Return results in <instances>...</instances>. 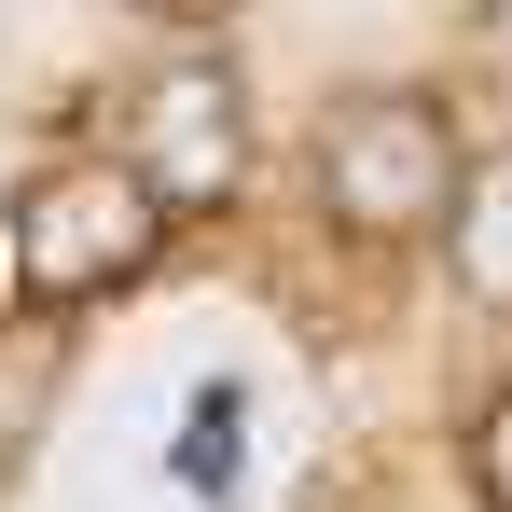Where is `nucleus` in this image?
Returning <instances> with one entry per match:
<instances>
[{"label": "nucleus", "instance_id": "nucleus-1", "mask_svg": "<svg viewBox=\"0 0 512 512\" xmlns=\"http://www.w3.org/2000/svg\"><path fill=\"white\" fill-rule=\"evenodd\" d=\"M305 180H319V208H333V236L360 250H402V236H443V208H457V125L402 84H360L319 111V139H305Z\"/></svg>", "mask_w": 512, "mask_h": 512}, {"label": "nucleus", "instance_id": "nucleus-2", "mask_svg": "<svg viewBox=\"0 0 512 512\" xmlns=\"http://www.w3.org/2000/svg\"><path fill=\"white\" fill-rule=\"evenodd\" d=\"M0 222H14V263H28L42 305H97V291H125L139 263L167 250L180 194L139 167V153H84V167H42Z\"/></svg>", "mask_w": 512, "mask_h": 512}, {"label": "nucleus", "instance_id": "nucleus-3", "mask_svg": "<svg viewBox=\"0 0 512 512\" xmlns=\"http://www.w3.org/2000/svg\"><path fill=\"white\" fill-rule=\"evenodd\" d=\"M125 153L180 194V222L194 208H236L250 194V97H236V70L222 56H167L153 84L125 97Z\"/></svg>", "mask_w": 512, "mask_h": 512}, {"label": "nucleus", "instance_id": "nucleus-4", "mask_svg": "<svg viewBox=\"0 0 512 512\" xmlns=\"http://www.w3.org/2000/svg\"><path fill=\"white\" fill-rule=\"evenodd\" d=\"M443 263H457V291H471L485 319H512V153L457 180V208H443Z\"/></svg>", "mask_w": 512, "mask_h": 512}, {"label": "nucleus", "instance_id": "nucleus-5", "mask_svg": "<svg viewBox=\"0 0 512 512\" xmlns=\"http://www.w3.org/2000/svg\"><path fill=\"white\" fill-rule=\"evenodd\" d=\"M236 416H250V388H194V429H180V499H222V485H236Z\"/></svg>", "mask_w": 512, "mask_h": 512}, {"label": "nucleus", "instance_id": "nucleus-6", "mask_svg": "<svg viewBox=\"0 0 512 512\" xmlns=\"http://www.w3.org/2000/svg\"><path fill=\"white\" fill-rule=\"evenodd\" d=\"M471 485H485V512H512V388L471 416Z\"/></svg>", "mask_w": 512, "mask_h": 512}, {"label": "nucleus", "instance_id": "nucleus-7", "mask_svg": "<svg viewBox=\"0 0 512 512\" xmlns=\"http://www.w3.org/2000/svg\"><path fill=\"white\" fill-rule=\"evenodd\" d=\"M485 70L512 84V0H485Z\"/></svg>", "mask_w": 512, "mask_h": 512}, {"label": "nucleus", "instance_id": "nucleus-8", "mask_svg": "<svg viewBox=\"0 0 512 512\" xmlns=\"http://www.w3.org/2000/svg\"><path fill=\"white\" fill-rule=\"evenodd\" d=\"M153 14H180V28H222V14H236V0H153Z\"/></svg>", "mask_w": 512, "mask_h": 512}]
</instances>
